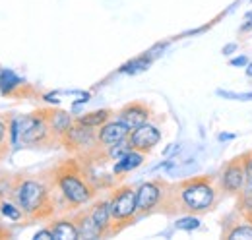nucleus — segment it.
I'll use <instances>...</instances> for the list:
<instances>
[{
	"instance_id": "nucleus-1",
	"label": "nucleus",
	"mask_w": 252,
	"mask_h": 240,
	"mask_svg": "<svg viewBox=\"0 0 252 240\" xmlns=\"http://www.w3.org/2000/svg\"><path fill=\"white\" fill-rule=\"evenodd\" d=\"M216 200H218V188L210 179L187 180L179 188V204L183 206L181 210L204 213L214 208Z\"/></svg>"
},
{
	"instance_id": "nucleus-2",
	"label": "nucleus",
	"mask_w": 252,
	"mask_h": 240,
	"mask_svg": "<svg viewBox=\"0 0 252 240\" xmlns=\"http://www.w3.org/2000/svg\"><path fill=\"white\" fill-rule=\"evenodd\" d=\"M247 184V169H245V155L235 157L229 161L220 177V188L227 194H241Z\"/></svg>"
},
{
	"instance_id": "nucleus-3",
	"label": "nucleus",
	"mask_w": 252,
	"mask_h": 240,
	"mask_svg": "<svg viewBox=\"0 0 252 240\" xmlns=\"http://www.w3.org/2000/svg\"><path fill=\"white\" fill-rule=\"evenodd\" d=\"M49 128L45 120L39 117H24V119L14 120L12 124V138L14 142L22 140L26 144H37L47 136Z\"/></svg>"
},
{
	"instance_id": "nucleus-4",
	"label": "nucleus",
	"mask_w": 252,
	"mask_h": 240,
	"mask_svg": "<svg viewBox=\"0 0 252 240\" xmlns=\"http://www.w3.org/2000/svg\"><path fill=\"white\" fill-rule=\"evenodd\" d=\"M16 200L20 204V208L24 211H39L45 202H47V190L41 182H35V180H28L24 182L18 190H16Z\"/></svg>"
},
{
	"instance_id": "nucleus-5",
	"label": "nucleus",
	"mask_w": 252,
	"mask_h": 240,
	"mask_svg": "<svg viewBox=\"0 0 252 240\" xmlns=\"http://www.w3.org/2000/svg\"><path fill=\"white\" fill-rule=\"evenodd\" d=\"M111 206V215L115 221H130L136 215V192L132 188H121L117 190V194L113 196V200L109 202Z\"/></svg>"
},
{
	"instance_id": "nucleus-6",
	"label": "nucleus",
	"mask_w": 252,
	"mask_h": 240,
	"mask_svg": "<svg viewBox=\"0 0 252 240\" xmlns=\"http://www.w3.org/2000/svg\"><path fill=\"white\" fill-rule=\"evenodd\" d=\"M59 186H61V192L64 194V198L68 200V202H72V204H76V206H80V204H86V202H90V198H92V190H90V186L84 182V180H80L76 175H63L61 179H59Z\"/></svg>"
},
{
	"instance_id": "nucleus-7",
	"label": "nucleus",
	"mask_w": 252,
	"mask_h": 240,
	"mask_svg": "<svg viewBox=\"0 0 252 240\" xmlns=\"http://www.w3.org/2000/svg\"><path fill=\"white\" fill-rule=\"evenodd\" d=\"M159 142H161V132L148 122L134 128V132L130 134V148L136 151H142V153L154 150Z\"/></svg>"
},
{
	"instance_id": "nucleus-8",
	"label": "nucleus",
	"mask_w": 252,
	"mask_h": 240,
	"mask_svg": "<svg viewBox=\"0 0 252 240\" xmlns=\"http://www.w3.org/2000/svg\"><path fill=\"white\" fill-rule=\"evenodd\" d=\"M128 132H130V128L126 126L125 122H121V120L107 122V124L101 126V130H99V134H97V140H99V144H103L105 148H111V146H115V144L126 140Z\"/></svg>"
},
{
	"instance_id": "nucleus-9",
	"label": "nucleus",
	"mask_w": 252,
	"mask_h": 240,
	"mask_svg": "<svg viewBox=\"0 0 252 240\" xmlns=\"http://www.w3.org/2000/svg\"><path fill=\"white\" fill-rule=\"evenodd\" d=\"M161 200V188L158 182H146L136 190V208L138 211H150Z\"/></svg>"
},
{
	"instance_id": "nucleus-10",
	"label": "nucleus",
	"mask_w": 252,
	"mask_h": 240,
	"mask_svg": "<svg viewBox=\"0 0 252 240\" xmlns=\"http://www.w3.org/2000/svg\"><path fill=\"white\" fill-rule=\"evenodd\" d=\"M148 119H150V109L144 107L142 103H130V105H126L125 109L119 113V120L125 122L130 130L146 124Z\"/></svg>"
},
{
	"instance_id": "nucleus-11",
	"label": "nucleus",
	"mask_w": 252,
	"mask_h": 240,
	"mask_svg": "<svg viewBox=\"0 0 252 240\" xmlns=\"http://www.w3.org/2000/svg\"><path fill=\"white\" fill-rule=\"evenodd\" d=\"M144 161V153L142 151H136V150H130L126 155H123L119 159V163L115 165V173L117 175H123V173H130L134 169H138Z\"/></svg>"
},
{
	"instance_id": "nucleus-12",
	"label": "nucleus",
	"mask_w": 252,
	"mask_h": 240,
	"mask_svg": "<svg viewBox=\"0 0 252 240\" xmlns=\"http://www.w3.org/2000/svg\"><path fill=\"white\" fill-rule=\"evenodd\" d=\"M92 219H94V223L97 225V229L103 233V231L109 227L111 219H113L109 202H101V204H97V206L94 208V211H92Z\"/></svg>"
},
{
	"instance_id": "nucleus-13",
	"label": "nucleus",
	"mask_w": 252,
	"mask_h": 240,
	"mask_svg": "<svg viewBox=\"0 0 252 240\" xmlns=\"http://www.w3.org/2000/svg\"><path fill=\"white\" fill-rule=\"evenodd\" d=\"M51 231H53V237L57 240H76L80 237L78 227H74V225L68 223V221H57V223L51 227Z\"/></svg>"
},
{
	"instance_id": "nucleus-14",
	"label": "nucleus",
	"mask_w": 252,
	"mask_h": 240,
	"mask_svg": "<svg viewBox=\"0 0 252 240\" xmlns=\"http://www.w3.org/2000/svg\"><path fill=\"white\" fill-rule=\"evenodd\" d=\"M109 115H111L109 111H97V113H90V115H86V117H80L78 122L84 124V126L95 128V126H103V124L107 122V119H109Z\"/></svg>"
},
{
	"instance_id": "nucleus-15",
	"label": "nucleus",
	"mask_w": 252,
	"mask_h": 240,
	"mask_svg": "<svg viewBox=\"0 0 252 240\" xmlns=\"http://www.w3.org/2000/svg\"><path fill=\"white\" fill-rule=\"evenodd\" d=\"M20 84H22V80H20L12 70H4V72L0 74V90L4 91V93H10L14 88H18Z\"/></svg>"
},
{
	"instance_id": "nucleus-16",
	"label": "nucleus",
	"mask_w": 252,
	"mask_h": 240,
	"mask_svg": "<svg viewBox=\"0 0 252 240\" xmlns=\"http://www.w3.org/2000/svg\"><path fill=\"white\" fill-rule=\"evenodd\" d=\"M229 240H252V227L251 225H237L233 231L227 233Z\"/></svg>"
},
{
	"instance_id": "nucleus-17",
	"label": "nucleus",
	"mask_w": 252,
	"mask_h": 240,
	"mask_svg": "<svg viewBox=\"0 0 252 240\" xmlns=\"http://www.w3.org/2000/svg\"><path fill=\"white\" fill-rule=\"evenodd\" d=\"M241 211L243 215L252 223V190L245 188L243 190V198H241Z\"/></svg>"
},
{
	"instance_id": "nucleus-18",
	"label": "nucleus",
	"mask_w": 252,
	"mask_h": 240,
	"mask_svg": "<svg viewBox=\"0 0 252 240\" xmlns=\"http://www.w3.org/2000/svg\"><path fill=\"white\" fill-rule=\"evenodd\" d=\"M53 128L59 134H66V130L70 128V117L66 113H55V117H53Z\"/></svg>"
},
{
	"instance_id": "nucleus-19",
	"label": "nucleus",
	"mask_w": 252,
	"mask_h": 240,
	"mask_svg": "<svg viewBox=\"0 0 252 240\" xmlns=\"http://www.w3.org/2000/svg\"><path fill=\"white\" fill-rule=\"evenodd\" d=\"M130 150H132V148H130V142L126 144L125 140H123V142H119V144H115V146L109 148V157L115 159V161H119V159H121L123 155H126Z\"/></svg>"
},
{
	"instance_id": "nucleus-20",
	"label": "nucleus",
	"mask_w": 252,
	"mask_h": 240,
	"mask_svg": "<svg viewBox=\"0 0 252 240\" xmlns=\"http://www.w3.org/2000/svg\"><path fill=\"white\" fill-rule=\"evenodd\" d=\"M175 227L181 229V231H196L200 227V219L198 217H181L175 223Z\"/></svg>"
},
{
	"instance_id": "nucleus-21",
	"label": "nucleus",
	"mask_w": 252,
	"mask_h": 240,
	"mask_svg": "<svg viewBox=\"0 0 252 240\" xmlns=\"http://www.w3.org/2000/svg\"><path fill=\"white\" fill-rule=\"evenodd\" d=\"M220 97H225V99H233V101H252V91H247V93H235V91H218Z\"/></svg>"
},
{
	"instance_id": "nucleus-22",
	"label": "nucleus",
	"mask_w": 252,
	"mask_h": 240,
	"mask_svg": "<svg viewBox=\"0 0 252 240\" xmlns=\"http://www.w3.org/2000/svg\"><path fill=\"white\" fill-rule=\"evenodd\" d=\"M148 64H150L148 59H138L134 60V62H130V64H126L125 68H123V72H140V70H146Z\"/></svg>"
},
{
	"instance_id": "nucleus-23",
	"label": "nucleus",
	"mask_w": 252,
	"mask_h": 240,
	"mask_svg": "<svg viewBox=\"0 0 252 240\" xmlns=\"http://www.w3.org/2000/svg\"><path fill=\"white\" fill-rule=\"evenodd\" d=\"M245 169H247V184H245V188L252 190V151L245 153Z\"/></svg>"
},
{
	"instance_id": "nucleus-24",
	"label": "nucleus",
	"mask_w": 252,
	"mask_h": 240,
	"mask_svg": "<svg viewBox=\"0 0 252 240\" xmlns=\"http://www.w3.org/2000/svg\"><path fill=\"white\" fill-rule=\"evenodd\" d=\"M2 215L8 217V219H14V221H16V219H20V210L14 208L12 204H4V206H2Z\"/></svg>"
},
{
	"instance_id": "nucleus-25",
	"label": "nucleus",
	"mask_w": 252,
	"mask_h": 240,
	"mask_svg": "<svg viewBox=\"0 0 252 240\" xmlns=\"http://www.w3.org/2000/svg\"><path fill=\"white\" fill-rule=\"evenodd\" d=\"M33 239L35 240H51V239H55V237H53V231H39Z\"/></svg>"
},
{
	"instance_id": "nucleus-26",
	"label": "nucleus",
	"mask_w": 252,
	"mask_h": 240,
	"mask_svg": "<svg viewBox=\"0 0 252 240\" xmlns=\"http://www.w3.org/2000/svg\"><path fill=\"white\" fill-rule=\"evenodd\" d=\"M247 64H249V59L245 55H241V57L231 60V66H247Z\"/></svg>"
},
{
	"instance_id": "nucleus-27",
	"label": "nucleus",
	"mask_w": 252,
	"mask_h": 240,
	"mask_svg": "<svg viewBox=\"0 0 252 240\" xmlns=\"http://www.w3.org/2000/svg\"><path fill=\"white\" fill-rule=\"evenodd\" d=\"M237 49V45L235 43H231V45H227L225 49H223V55H231V51H235Z\"/></svg>"
},
{
	"instance_id": "nucleus-28",
	"label": "nucleus",
	"mask_w": 252,
	"mask_h": 240,
	"mask_svg": "<svg viewBox=\"0 0 252 240\" xmlns=\"http://www.w3.org/2000/svg\"><path fill=\"white\" fill-rule=\"evenodd\" d=\"M247 76H249V78H252V62H249V64H247Z\"/></svg>"
},
{
	"instance_id": "nucleus-29",
	"label": "nucleus",
	"mask_w": 252,
	"mask_h": 240,
	"mask_svg": "<svg viewBox=\"0 0 252 240\" xmlns=\"http://www.w3.org/2000/svg\"><path fill=\"white\" fill-rule=\"evenodd\" d=\"M220 140H233V136H231V134H221Z\"/></svg>"
},
{
	"instance_id": "nucleus-30",
	"label": "nucleus",
	"mask_w": 252,
	"mask_h": 240,
	"mask_svg": "<svg viewBox=\"0 0 252 240\" xmlns=\"http://www.w3.org/2000/svg\"><path fill=\"white\" fill-rule=\"evenodd\" d=\"M2 138H4V124L0 122V142H2Z\"/></svg>"
},
{
	"instance_id": "nucleus-31",
	"label": "nucleus",
	"mask_w": 252,
	"mask_h": 240,
	"mask_svg": "<svg viewBox=\"0 0 252 240\" xmlns=\"http://www.w3.org/2000/svg\"><path fill=\"white\" fill-rule=\"evenodd\" d=\"M249 18H252V12H251V14H249Z\"/></svg>"
}]
</instances>
